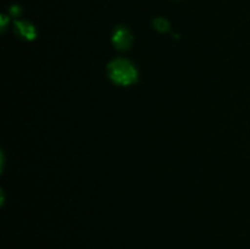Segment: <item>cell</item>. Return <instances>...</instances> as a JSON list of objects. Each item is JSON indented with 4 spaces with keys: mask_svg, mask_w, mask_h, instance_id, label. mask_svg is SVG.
Wrapping results in <instances>:
<instances>
[{
    "mask_svg": "<svg viewBox=\"0 0 250 249\" xmlns=\"http://www.w3.org/2000/svg\"><path fill=\"white\" fill-rule=\"evenodd\" d=\"M129 41H131V37H129L128 32L125 31V29L117 32L116 37H115V43H116V45H119V48L122 49L128 48Z\"/></svg>",
    "mask_w": 250,
    "mask_h": 249,
    "instance_id": "2",
    "label": "cell"
},
{
    "mask_svg": "<svg viewBox=\"0 0 250 249\" xmlns=\"http://www.w3.org/2000/svg\"><path fill=\"white\" fill-rule=\"evenodd\" d=\"M109 73L112 80L122 84L131 83L136 78V70L126 60H115L114 62L110 63Z\"/></svg>",
    "mask_w": 250,
    "mask_h": 249,
    "instance_id": "1",
    "label": "cell"
}]
</instances>
